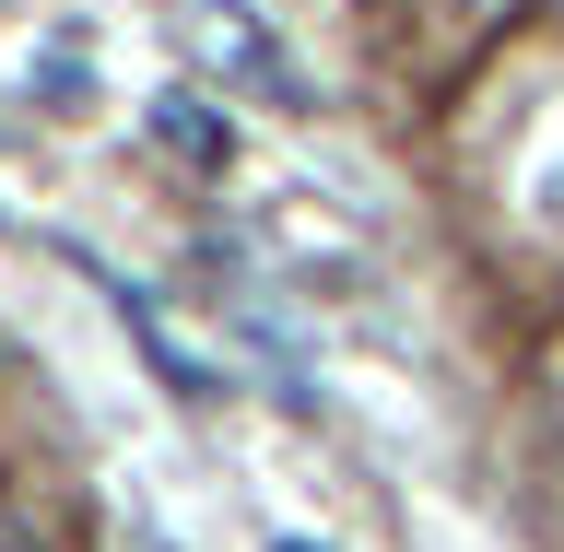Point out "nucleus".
<instances>
[{"mask_svg": "<svg viewBox=\"0 0 564 552\" xmlns=\"http://www.w3.org/2000/svg\"><path fill=\"white\" fill-rule=\"evenodd\" d=\"M153 130H165L176 153H200V165H224V118H212V106H188V95H165V106H153Z\"/></svg>", "mask_w": 564, "mask_h": 552, "instance_id": "obj_1", "label": "nucleus"}, {"mask_svg": "<svg viewBox=\"0 0 564 552\" xmlns=\"http://www.w3.org/2000/svg\"><path fill=\"white\" fill-rule=\"evenodd\" d=\"M0 552H35V541H24V518H12V506H0Z\"/></svg>", "mask_w": 564, "mask_h": 552, "instance_id": "obj_2", "label": "nucleus"}]
</instances>
